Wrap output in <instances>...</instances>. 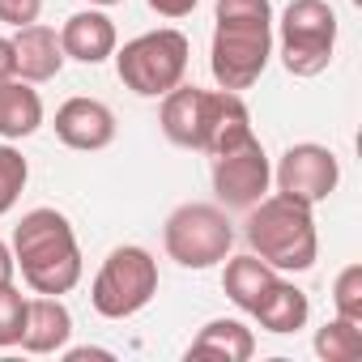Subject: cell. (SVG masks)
Masks as SVG:
<instances>
[{
	"label": "cell",
	"instance_id": "277c9868",
	"mask_svg": "<svg viewBox=\"0 0 362 362\" xmlns=\"http://www.w3.org/2000/svg\"><path fill=\"white\" fill-rule=\"evenodd\" d=\"M153 294H158V260L136 243L115 247L90 286V303L107 320H128V315L145 311L153 303Z\"/></svg>",
	"mask_w": 362,
	"mask_h": 362
},
{
	"label": "cell",
	"instance_id": "2e32d148",
	"mask_svg": "<svg viewBox=\"0 0 362 362\" xmlns=\"http://www.w3.org/2000/svg\"><path fill=\"white\" fill-rule=\"evenodd\" d=\"M43 124V98L30 81L9 77L0 81V136L5 141H22L30 132H39Z\"/></svg>",
	"mask_w": 362,
	"mask_h": 362
},
{
	"label": "cell",
	"instance_id": "4fadbf2b",
	"mask_svg": "<svg viewBox=\"0 0 362 362\" xmlns=\"http://www.w3.org/2000/svg\"><path fill=\"white\" fill-rule=\"evenodd\" d=\"M73 337V311L56 294L26 298V324H22V349L26 354H60Z\"/></svg>",
	"mask_w": 362,
	"mask_h": 362
},
{
	"label": "cell",
	"instance_id": "f546056e",
	"mask_svg": "<svg viewBox=\"0 0 362 362\" xmlns=\"http://www.w3.org/2000/svg\"><path fill=\"white\" fill-rule=\"evenodd\" d=\"M90 5H119V0H90Z\"/></svg>",
	"mask_w": 362,
	"mask_h": 362
},
{
	"label": "cell",
	"instance_id": "83f0119b",
	"mask_svg": "<svg viewBox=\"0 0 362 362\" xmlns=\"http://www.w3.org/2000/svg\"><path fill=\"white\" fill-rule=\"evenodd\" d=\"M13 273H18V264H13V247H9V243H0V286H9Z\"/></svg>",
	"mask_w": 362,
	"mask_h": 362
},
{
	"label": "cell",
	"instance_id": "484cf974",
	"mask_svg": "<svg viewBox=\"0 0 362 362\" xmlns=\"http://www.w3.org/2000/svg\"><path fill=\"white\" fill-rule=\"evenodd\" d=\"M149 9L162 18H188L197 9V0H149Z\"/></svg>",
	"mask_w": 362,
	"mask_h": 362
},
{
	"label": "cell",
	"instance_id": "5bb4252c",
	"mask_svg": "<svg viewBox=\"0 0 362 362\" xmlns=\"http://www.w3.org/2000/svg\"><path fill=\"white\" fill-rule=\"evenodd\" d=\"M60 47H64V60H77V64H103L107 56H115V22L98 9H81L64 22L60 30Z\"/></svg>",
	"mask_w": 362,
	"mask_h": 362
},
{
	"label": "cell",
	"instance_id": "8fae6325",
	"mask_svg": "<svg viewBox=\"0 0 362 362\" xmlns=\"http://www.w3.org/2000/svg\"><path fill=\"white\" fill-rule=\"evenodd\" d=\"M56 136L69 149H86V153L107 149L115 141V115H111L107 103L77 94V98L60 103V111H56Z\"/></svg>",
	"mask_w": 362,
	"mask_h": 362
},
{
	"label": "cell",
	"instance_id": "30bf717a",
	"mask_svg": "<svg viewBox=\"0 0 362 362\" xmlns=\"http://www.w3.org/2000/svg\"><path fill=\"white\" fill-rule=\"evenodd\" d=\"M252 111L239 98V90H205V115H201V153H226L243 141H252Z\"/></svg>",
	"mask_w": 362,
	"mask_h": 362
},
{
	"label": "cell",
	"instance_id": "3957f363",
	"mask_svg": "<svg viewBox=\"0 0 362 362\" xmlns=\"http://www.w3.org/2000/svg\"><path fill=\"white\" fill-rule=\"evenodd\" d=\"M188 56H192V43L188 35L179 30H149V35H136L128 39L119 52H115V73L119 81L141 94V98H162L166 90H175L188 73Z\"/></svg>",
	"mask_w": 362,
	"mask_h": 362
},
{
	"label": "cell",
	"instance_id": "cb8c5ba5",
	"mask_svg": "<svg viewBox=\"0 0 362 362\" xmlns=\"http://www.w3.org/2000/svg\"><path fill=\"white\" fill-rule=\"evenodd\" d=\"M214 18H235V22H273L269 0H218Z\"/></svg>",
	"mask_w": 362,
	"mask_h": 362
},
{
	"label": "cell",
	"instance_id": "4316f807",
	"mask_svg": "<svg viewBox=\"0 0 362 362\" xmlns=\"http://www.w3.org/2000/svg\"><path fill=\"white\" fill-rule=\"evenodd\" d=\"M18 77V60H13V39L0 35V81H9Z\"/></svg>",
	"mask_w": 362,
	"mask_h": 362
},
{
	"label": "cell",
	"instance_id": "44dd1931",
	"mask_svg": "<svg viewBox=\"0 0 362 362\" xmlns=\"http://www.w3.org/2000/svg\"><path fill=\"white\" fill-rule=\"evenodd\" d=\"M26 179H30V166L22 158V149L13 145H0V214H9L26 188Z\"/></svg>",
	"mask_w": 362,
	"mask_h": 362
},
{
	"label": "cell",
	"instance_id": "ac0fdd59",
	"mask_svg": "<svg viewBox=\"0 0 362 362\" xmlns=\"http://www.w3.org/2000/svg\"><path fill=\"white\" fill-rule=\"evenodd\" d=\"M277 281V269L273 264H264L256 252H247V256H230L226 260V273H222V286H226V298L239 307V311H256V303L264 298V290Z\"/></svg>",
	"mask_w": 362,
	"mask_h": 362
},
{
	"label": "cell",
	"instance_id": "5b68a950",
	"mask_svg": "<svg viewBox=\"0 0 362 362\" xmlns=\"http://www.w3.org/2000/svg\"><path fill=\"white\" fill-rule=\"evenodd\" d=\"M281 64L294 77H320L332 64L337 47V13L324 0H290L281 13Z\"/></svg>",
	"mask_w": 362,
	"mask_h": 362
},
{
	"label": "cell",
	"instance_id": "7a4b0ae2",
	"mask_svg": "<svg viewBox=\"0 0 362 362\" xmlns=\"http://www.w3.org/2000/svg\"><path fill=\"white\" fill-rule=\"evenodd\" d=\"M247 247L273 264L277 273H303L315 264V252H320V235H315V218H311V205L294 201V197H260L252 209H247Z\"/></svg>",
	"mask_w": 362,
	"mask_h": 362
},
{
	"label": "cell",
	"instance_id": "ba28073f",
	"mask_svg": "<svg viewBox=\"0 0 362 362\" xmlns=\"http://www.w3.org/2000/svg\"><path fill=\"white\" fill-rule=\"evenodd\" d=\"M277 192L281 197H294L303 205H320L337 192L341 184V162L328 145H315V141H303V145H290L281 158H277Z\"/></svg>",
	"mask_w": 362,
	"mask_h": 362
},
{
	"label": "cell",
	"instance_id": "7402d4cb",
	"mask_svg": "<svg viewBox=\"0 0 362 362\" xmlns=\"http://www.w3.org/2000/svg\"><path fill=\"white\" fill-rule=\"evenodd\" d=\"M332 307L341 320L362 324V264H345L332 281Z\"/></svg>",
	"mask_w": 362,
	"mask_h": 362
},
{
	"label": "cell",
	"instance_id": "7c38bea8",
	"mask_svg": "<svg viewBox=\"0 0 362 362\" xmlns=\"http://www.w3.org/2000/svg\"><path fill=\"white\" fill-rule=\"evenodd\" d=\"M13 60H18V77L30 81V86H43L52 77H60V69H64L60 35L52 26H43V22L18 26V35H13Z\"/></svg>",
	"mask_w": 362,
	"mask_h": 362
},
{
	"label": "cell",
	"instance_id": "ffe728a7",
	"mask_svg": "<svg viewBox=\"0 0 362 362\" xmlns=\"http://www.w3.org/2000/svg\"><path fill=\"white\" fill-rule=\"evenodd\" d=\"M315 354L324 362H354L362 354V324L354 320H328L320 332H315Z\"/></svg>",
	"mask_w": 362,
	"mask_h": 362
},
{
	"label": "cell",
	"instance_id": "d4e9b609",
	"mask_svg": "<svg viewBox=\"0 0 362 362\" xmlns=\"http://www.w3.org/2000/svg\"><path fill=\"white\" fill-rule=\"evenodd\" d=\"M39 13H43V0H0V22L13 30L39 22Z\"/></svg>",
	"mask_w": 362,
	"mask_h": 362
},
{
	"label": "cell",
	"instance_id": "52a82bcc",
	"mask_svg": "<svg viewBox=\"0 0 362 362\" xmlns=\"http://www.w3.org/2000/svg\"><path fill=\"white\" fill-rule=\"evenodd\" d=\"M166 256L184 269H214L230 256L235 230L218 205H179L162 230Z\"/></svg>",
	"mask_w": 362,
	"mask_h": 362
},
{
	"label": "cell",
	"instance_id": "6da1fadb",
	"mask_svg": "<svg viewBox=\"0 0 362 362\" xmlns=\"http://www.w3.org/2000/svg\"><path fill=\"white\" fill-rule=\"evenodd\" d=\"M13 264L35 294H69L81 281V247L60 209H30L13 230Z\"/></svg>",
	"mask_w": 362,
	"mask_h": 362
},
{
	"label": "cell",
	"instance_id": "d6986e66",
	"mask_svg": "<svg viewBox=\"0 0 362 362\" xmlns=\"http://www.w3.org/2000/svg\"><path fill=\"white\" fill-rule=\"evenodd\" d=\"M188 354H197V358H222V362H247L256 354V337L239 320H209L192 337V349Z\"/></svg>",
	"mask_w": 362,
	"mask_h": 362
},
{
	"label": "cell",
	"instance_id": "603a6c76",
	"mask_svg": "<svg viewBox=\"0 0 362 362\" xmlns=\"http://www.w3.org/2000/svg\"><path fill=\"white\" fill-rule=\"evenodd\" d=\"M22 324H26V294L9 281L0 286V349L22 341Z\"/></svg>",
	"mask_w": 362,
	"mask_h": 362
},
{
	"label": "cell",
	"instance_id": "9c48e42d",
	"mask_svg": "<svg viewBox=\"0 0 362 362\" xmlns=\"http://www.w3.org/2000/svg\"><path fill=\"white\" fill-rule=\"evenodd\" d=\"M269 184H273V162L256 136L226 153H214V192L226 209H252L260 197H269Z\"/></svg>",
	"mask_w": 362,
	"mask_h": 362
},
{
	"label": "cell",
	"instance_id": "9a60e30c",
	"mask_svg": "<svg viewBox=\"0 0 362 362\" xmlns=\"http://www.w3.org/2000/svg\"><path fill=\"white\" fill-rule=\"evenodd\" d=\"M201 115H205V90L201 86H184L162 94V132L166 141L184 145V149H201Z\"/></svg>",
	"mask_w": 362,
	"mask_h": 362
},
{
	"label": "cell",
	"instance_id": "8992f818",
	"mask_svg": "<svg viewBox=\"0 0 362 362\" xmlns=\"http://www.w3.org/2000/svg\"><path fill=\"white\" fill-rule=\"evenodd\" d=\"M214 47H209V69L222 90H247L260 81L273 56V22H235V18H214Z\"/></svg>",
	"mask_w": 362,
	"mask_h": 362
},
{
	"label": "cell",
	"instance_id": "e0dca14e",
	"mask_svg": "<svg viewBox=\"0 0 362 362\" xmlns=\"http://www.w3.org/2000/svg\"><path fill=\"white\" fill-rule=\"evenodd\" d=\"M256 320H260V328L264 332H277V337H286V332H298V328H307V315H311V303H307V294L294 286V281H273L269 290H264V298L256 303V311H252Z\"/></svg>",
	"mask_w": 362,
	"mask_h": 362
},
{
	"label": "cell",
	"instance_id": "f1b7e54d",
	"mask_svg": "<svg viewBox=\"0 0 362 362\" xmlns=\"http://www.w3.org/2000/svg\"><path fill=\"white\" fill-rule=\"evenodd\" d=\"M86 358H103V362H111V349H94V345H81V349H69V362H86Z\"/></svg>",
	"mask_w": 362,
	"mask_h": 362
}]
</instances>
